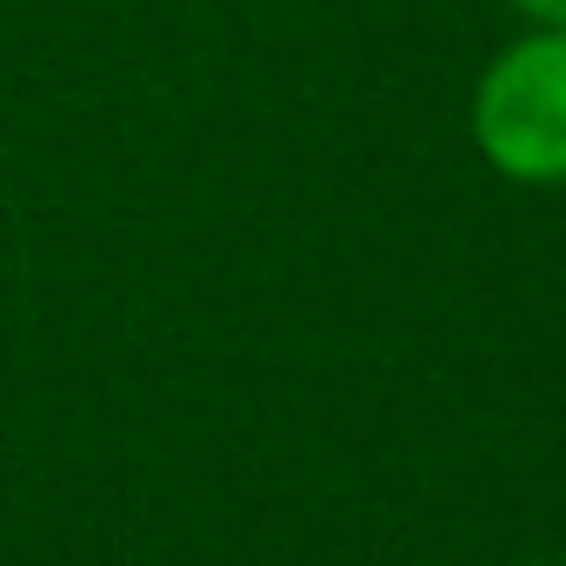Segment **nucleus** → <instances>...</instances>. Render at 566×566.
Here are the masks:
<instances>
[{
    "label": "nucleus",
    "instance_id": "obj_2",
    "mask_svg": "<svg viewBox=\"0 0 566 566\" xmlns=\"http://www.w3.org/2000/svg\"><path fill=\"white\" fill-rule=\"evenodd\" d=\"M526 28H566V0H506Z\"/></svg>",
    "mask_w": 566,
    "mask_h": 566
},
{
    "label": "nucleus",
    "instance_id": "obj_1",
    "mask_svg": "<svg viewBox=\"0 0 566 566\" xmlns=\"http://www.w3.org/2000/svg\"><path fill=\"white\" fill-rule=\"evenodd\" d=\"M473 147L520 187H566V28H533L480 74Z\"/></svg>",
    "mask_w": 566,
    "mask_h": 566
}]
</instances>
